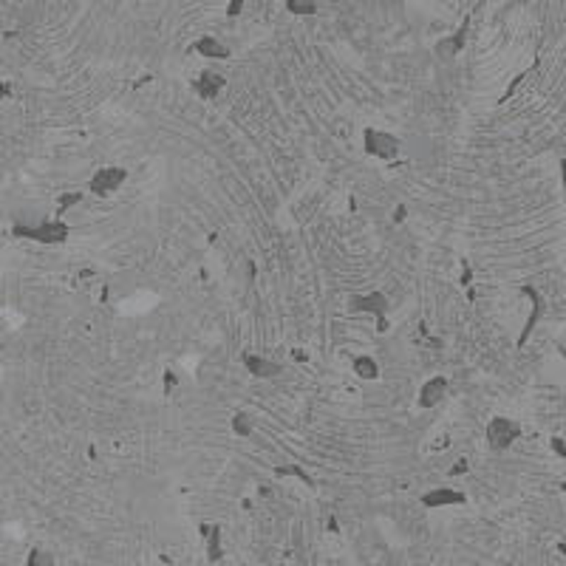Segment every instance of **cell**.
Masks as SVG:
<instances>
[{
  "label": "cell",
  "mask_w": 566,
  "mask_h": 566,
  "mask_svg": "<svg viewBox=\"0 0 566 566\" xmlns=\"http://www.w3.org/2000/svg\"><path fill=\"white\" fill-rule=\"evenodd\" d=\"M14 238H26V241H37V244H65L71 230L62 218H51V221H40V224H23L17 221L11 227Z\"/></svg>",
  "instance_id": "cell-1"
},
{
  "label": "cell",
  "mask_w": 566,
  "mask_h": 566,
  "mask_svg": "<svg viewBox=\"0 0 566 566\" xmlns=\"http://www.w3.org/2000/svg\"><path fill=\"white\" fill-rule=\"evenodd\" d=\"M362 148H365V153H368V156H374V159H382V162H391V159H396V156H399V150H402V142H399L394 133H388V131H379V128H365V131H362Z\"/></svg>",
  "instance_id": "cell-2"
},
{
  "label": "cell",
  "mask_w": 566,
  "mask_h": 566,
  "mask_svg": "<svg viewBox=\"0 0 566 566\" xmlns=\"http://www.w3.org/2000/svg\"><path fill=\"white\" fill-rule=\"evenodd\" d=\"M484 436H487V445H490L496 453H501V450H507V448L521 436V425H518L516 419H507V416H493V419L487 422Z\"/></svg>",
  "instance_id": "cell-3"
},
{
  "label": "cell",
  "mask_w": 566,
  "mask_h": 566,
  "mask_svg": "<svg viewBox=\"0 0 566 566\" xmlns=\"http://www.w3.org/2000/svg\"><path fill=\"white\" fill-rule=\"evenodd\" d=\"M125 182H128V170L119 167V165H108V167H99V170L88 179V193L105 199V196H113Z\"/></svg>",
  "instance_id": "cell-4"
},
{
  "label": "cell",
  "mask_w": 566,
  "mask_h": 566,
  "mask_svg": "<svg viewBox=\"0 0 566 566\" xmlns=\"http://www.w3.org/2000/svg\"><path fill=\"white\" fill-rule=\"evenodd\" d=\"M348 309L360 311V314H371L377 320V317H388L391 300L382 292H365V294H351L348 297Z\"/></svg>",
  "instance_id": "cell-5"
},
{
  "label": "cell",
  "mask_w": 566,
  "mask_h": 566,
  "mask_svg": "<svg viewBox=\"0 0 566 566\" xmlns=\"http://www.w3.org/2000/svg\"><path fill=\"white\" fill-rule=\"evenodd\" d=\"M445 396H448V377H431V379L422 382V388L416 394V405L422 411H431V408L442 405Z\"/></svg>",
  "instance_id": "cell-6"
},
{
  "label": "cell",
  "mask_w": 566,
  "mask_h": 566,
  "mask_svg": "<svg viewBox=\"0 0 566 566\" xmlns=\"http://www.w3.org/2000/svg\"><path fill=\"white\" fill-rule=\"evenodd\" d=\"M244 368H247V374L250 377H255V379H278L283 374V365L278 360H270V357H264V354H244Z\"/></svg>",
  "instance_id": "cell-7"
},
{
  "label": "cell",
  "mask_w": 566,
  "mask_h": 566,
  "mask_svg": "<svg viewBox=\"0 0 566 566\" xmlns=\"http://www.w3.org/2000/svg\"><path fill=\"white\" fill-rule=\"evenodd\" d=\"M224 85H227V79L218 74V71H201L199 74V79H193L190 82V88H193V94L201 99V102H213L221 91H224Z\"/></svg>",
  "instance_id": "cell-8"
},
{
  "label": "cell",
  "mask_w": 566,
  "mask_h": 566,
  "mask_svg": "<svg viewBox=\"0 0 566 566\" xmlns=\"http://www.w3.org/2000/svg\"><path fill=\"white\" fill-rule=\"evenodd\" d=\"M422 504L428 510H442V507H453V504H465V493H456L450 487H433L422 496Z\"/></svg>",
  "instance_id": "cell-9"
},
{
  "label": "cell",
  "mask_w": 566,
  "mask_h": 566,
  "mask_svg": "<svg viewBox=\"0 0 566 566\" xmlns=\"http://www.w3.org/2000/svg\"><path fill=\"white\" fill-rule=\"evenodd\" d=\"M190 51H196L199 57H207V60H230V45L221 43L218 37H210V34L199 37V40L190 45Z\"/></svg>",
  "instance_id": "cell-10"
},
{
  "label": "cell",
  "mask_w": 566,
  "mask_h": 566,
  "mask_svg": "<svg viewBox=\"0 0 566 566\" xmlns=\"http://www.w3.org/2000/svg\"><path fill=\"white\" fill-rule=\"evenodd\" d=\"M465 40H467V20H465V23H462L450 37H445V40L436 43V54L445 57V60H453V57L465 48Z\"/></svg>",
  "instance_id": "cell-11"
},
{
  "label": "cell",
  "mask_w": 566,
  "mask_h": 566,
  "mask_svg": "<svg viewBox=\"0 0 566 566\" xmlns=\"http://www.w3.org/2000/svg\"><path fill=\"white\" fill-rule=\"evenodd\" d=\"M351 371H354V377H357V379H365V382H371V379H377V377H379V362H377L371 354H357V357L351 360Z\"/></svg>",
  "instance_id": "cell-12"
},
{
  "label": "cell",
  "mask_w": 566,
  "mask_h": 566,
  "mask_svg": "<svg viewBox=\"0 0 566 566\" xmlns=\"http://www.w3.org/2000/svg\"><path fill=\"white\" fill-rule=\"evenodd\" d=\"M230 428H233V433L238 439H250L255 433V419H253L250 411H235L233 419H230Z\"/></svg>",
  "instance_id": "cell-13"
},
{
  "label": "cell",
  "mask_w": 566,
  "mask_h": 566,
  "mask_svg": "<svg viewBox=\"0 0 566 566\" xmlns=\"http://www.w3.org/2000/svg\"><path fill=\"white\" fill-rule=\"evenodd\" d=\"M289 14H314L317 11V0H283Z\"/></svg>",
  "instance_id": "cell-14"
},
{
  "label": "cell",
  "mask_w": 566,
  "mask_h": 566,
  "mask_svg": "<svg viewBox=\"0 0 566 566\" xmlns=\"http://www.w3.org/2000/svg\"><path fill=\"white\" fill-rule=\"evenodd\" d=\"M79 201H82V193H77V190H71V193H60V199H57V216H62L65 210L77 207Z\"/></svg>",
  "instance_id": "cell-15"
},
{
  "label": "cell",
  "mask_w": 566,
  "mask_h": 566,
  "mask_svg": "<svg viewBox=\"0 0 566 566\" xmlns=\"http://www.w3.org/2000/svg\"><path fill=\"white\" fill-rule=\"evenodd\" d=\"M275 473H278V476H297V479H300V482H306L309 487L314 484V482H311V476H309V473H306L300 465H283V467H275Z\"/></svg>",
  "instance_id": "cell-16"
},
{
  "label": "cell",
  "mask_w": 566,
  "mask_h": 566,
  "mask_svg": "<svg viewBox=\"0 0 566 566\" xmlns=\"http://www.w3.org/2000/svg\"><path fill=\"white\" fill-rule=\"evenodd\" d=\"M28 566H54V555L43 553V550H31L28 553Z\"/></svg>",
  "instance_id": "cell-17"
},
{
  "label": "cell",
  "mask_w": 566,
  "mask_h": 566,
  "mask_svg": "<svg viewBox=\"0 0 566 566\" xmlns=\"http://www.w3.org/2000/svg\"><path fill=\"white\" fill-rule=\"evenodd\" d=\"M244 3H247V0H230V3H227V17H238V14L244 11Z\"/></svg>",
  "instance_id": "cell-18"
},
{
  "label": "cell",
  "mask_w": 566,
  "mask_h": 566,
  "mask_svg": "<svg viewBox=\"0 0 566 566\" xmlns=\"http://www.w3.org/2000/svg\"><path fill=\"white\" fill-rule=\"evenodd\" d=\"M176 385H179V377L173 371H165V394H170Z\"/></svg>",
  "instance_id": "cell-19"
},
{
  "label": "cell",
  "mask_w": 566,
  "mask_h": 566,
  "mask_svg": "<svg viewBox=\"0 0 566 566\" xmlns=\"http://www.w3.org/2000/svg\"><path fill=\"white\" fill-rule=\"evenodd\" d=\"M405 216H408V210H405V204H399V207H396V210H394V216H391V221H394V224H402V221H405Z\"/></svg>",
  "instance_id": "cell-20"
},
{
  "label": "cell",
  "mask_w": 566,
  "mask_h": 566,
  "mask_svg": "<svg viewBox=\"0 0 566 566\" xmlns=\"http://www.w3.org/2000/svg\"><path fill=\"white\" fill-rule=\"evenodd\" d=\"M553 450H555L558 456H564V459H566V445H564V439H553Z\"/></svg>",
  "instance_id": "cell-21"
},
{
  "label": "cell",
  "mask_w": 566,
  "mask_h": 566,
  "mask_svg": "<svg viewBox=\"0 0 566 566\" xmlns=\"http://www.w3.org/2000/svg\"><path fill=\"white\" fill-rule=\"evenodd\" d=\"M292 357H294V360H297V362H303V360H309V357H306V354H303V351H300V348H294V354H292Z\"/></svg>",
  "instance_id": "cell-22"
},
{
  "label": "cell",
  "mask_w": 566,
  "mask_h": 566,
  "mask_svg": "<svg viewBox=\"0 0 566 566\" xmlns=\"http://www.w3.org/2000/svg\"><path fill=\"white\" fill-rule=\"evenodd\" d=\"M561 170H564V190H566V162L561 165Z\"/></svg>",
  "instance_id": "cell-23"
}]
</instances>
